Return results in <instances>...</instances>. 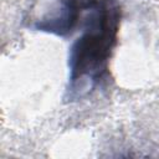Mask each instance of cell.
Returning a JSON list of instances; mask_svg holds the SVG:
<instances>
[{"instance_id": "cell-2", "label": "cell", "mask_w": 159, "mask_h": 159, "mask_svg": "<svg viewBox=\"0 0 159 159\" xmlns=\"http://www.w3.org/2000/svg\"><path fill=\"white\" fill-rule=\"evenodd\" d=\"M83 9L84 0H43L35 6L29 27L66 37L81 21Z\"/></svg>"}, {"instance_id": "cell-1", "label": "cell", "mask_w": 159, "mask_h": 159, "mask_svg": "<svg viewBox=\"0 0 159 159\" xmlns=\"http://www.w3.org/2000/svg\"><path fill=\"white\" fill-rule=\"evenodd\" d=\"M82 32L68 52L65 99L75 102L108 82L109 60L117 45L120 7L116 0H84Z\"/></svg>"}]
</instances>
